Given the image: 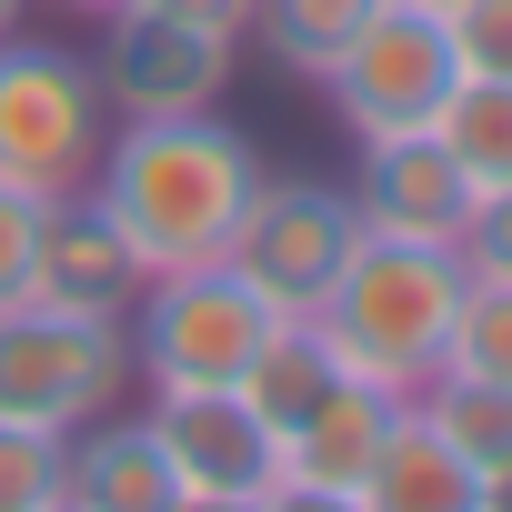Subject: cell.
<instances>
[{
  "label": "cell",
  "mask_w": 512,
  "mask_h": 512,
  "mask_svg": "<svg viewBox=\"0 0 512 512\" xmlns=\"http://www.w3.org/2000/svg\"><path fill=\"white\" fill-rule=\"evenodd\" d=\"M262 191V151H251L221 111H171V121H111L91 201L121 221L141 272H191L231 262V231Z\"/></svg>",
  "instance_id": "6da1fadb"
},
{
  "label": "cell",
  "mask_w": 512,
  "mask_h": 512,
  "mask_svg": "<svg viewBox=\"0 0 512 512\" xmlns=\"http://www.w3.org/2000/svg\"><path fill=\"white\" fill-rule=\"evenodd\" d=\"M462 292H472L462 251L362 231V251L342 262V282L322 292L312 322H322V342H332V362H342L352 382L412 402V392L442 372V352H452V312H462Z\"/></svg>",
  "instance_id": "7a4b0ae2"
},
{
  "label": "cell",
  "mask_w": 512,
  "mask_h": 512,
  "mask_svg": "<svg viewBox=\"0 0 512 512\" xmlns=\"http://www.w3.org/2000/svg\"><path fill=\"white\" fill-rule=\"evenodd\" d=\"M272 302L251 292L231 262H191V272H151L141 302L121 312L131 332V382L151 392H241L251 352L272 342Z\"/></svg>",
  "instance_id": "3957f363"
},
{
  "label": "cell",
  "mask_w": 512,
  "mask_h": 512,
  "mask_svg": "<svg viewBox=\"0 0 512 512\" xmlns=\"http://www.w3.org/2000/svg\"><path fill=\"white\" fill-rule=\"evenodd\" d=\"M101 141H111V101H101L91 51L21 41V31L0 41V181L31 201L91 191Z\"/></svg>",
  "instance_id": "277c9868"
},
{
  "label": "cell",
  "mask_w": 512,
  "mask_h": 512,
  "mask_svg": "<svg viewBox=\"0 0 512 512\" xmlns=\"http://www.w3.org/2000/svg\"><path fill=\"white\" fill-rule=\"evenodd\" d=\"M131 382V332L101 312H51V302H11L0 312V422H41V432H81L121 402Z\"/></svg>",
  "instance_id": "5b68a950"
},
{
  "label": "cell",
  "mask_w": 512,
  "mask_h": 512,
  "mask_svg": "<svg viewBox=\"0 0 512 512\" xmlns=\"http://www.w3.org/2000/svg\"><path fill=\"white\" fill-rule=\"evenodd\" d=\"M452 81H462L452 31H442V11H422V0H382V11L352 31V51L322 71V91H332V111H342L352 141L432 131V111H442Z\"/></svg>",
  "instance_id": "8992f818"
},
{
  "label": "cell",
  "mask_w": 512,
  "mask_h": 512,
  "mask_svg": "<svg viewBox=\"0 0 512 512\" xmlns=\"http://www.w3.org/2000/svg\"><path fill=\"white\" fill-rule=\"evenodd\" d=\"M352 251H362V211L342 181H302V171L272 181L262 171V191H251V211L231 231V272L272 312H322V292L342 282Z\"/></svg>",
  "instance_id": "52a82bcc"
},
{
  "label": "cell",
  "mask_w": 512,
  "mask_h": 512,
  "mask_svg": "<svg viewBox=\"0 0 512 512\" xmlns=\"http://www.w3.org/2000/svg\"><path fill=\"white\" fill-rule=\"evenodd\" d=\"M181 512H282V442L241 392H151Z\"/></svg>",
  "instance_id": "ba28073f"
},
{
  "label": "cell",
  "mask_w": 512,
  "mask_h": 512,
  "mask_svg": "<svg viewBox=\"0 0 512 512\" xmlns=\"http://www.w3.org/2000/svg\"><path fill=\"white\" fill-rule=\"evenodd\" d=\"M101 21H111V41H101L91 71H101L111 121H171V111H211L231 91V61H241L231 31L141 11V0H121V11H101Z\"/></svg>",
  "instance_id": "9c48e42d"
},
{
  "label": "cell",
  "mask_w": 512,
  "mask_h": 512,
  "mask_svg": "<svg viewBox=\"0 0 512 512\" xmlns=\"http://www.w3.org/2000/svg\"><path fill=\"white\" fill-rule=\"evenodd\" d=\"M141 251L121 241V221L91 201V191H61L51 211H41V251H31V292L21 302H51V312H101V322H121L131 302H141Z\"/></svg>",
  "instance_id": "30bf717a"
},
{
  "label": "cell",
  "mask_w": 512,
  "mask_h": 512,
  "mask_svg": "<svg viewBox=\"0 0 512 512\" xmlns=\"http://www.w3.org/2000/svg\"><path fill=\"white\" fill-rule=\"evenodd\" d=\"M352 211L362 231L382 241H462L472 221V181L452 171V151L432 131H392V141H362V181H352Z\"/></svg>",
  "instance_id": "8fae6325"
},
{
  "label": "cell",
  "mask_w": 512,
  "mask_h": 512,
  "mask_svg": "<svg viewBox=\"0 0 512 512\" xmlns=\"http://www.w3.org/2000/svg\"><path fill=\"white\" fill-rule=\"evenodd\" d=\"M382 422H392V392L372 382H332L292 432H282V502H312V512H362V472L382 452Z\"/></svg>",
  "instance_id": "7c38bea8"
},
{
  "label": "cell",
  "mask_w": 512,
  "mask_h": 512,
  "mask_svg": "<svg viewBox=\"0 0 512 512\" xmlns=\"http://www.w3.org/2000/svg\"><path fill=\"white\" fill-rule=\"evenodd\" d=\"M71 512H181L171 452L151 432V412H101L71 432Z\"/></svg>",
  "instance_id": "4fadbf2b"
},
{
  "label": "cell",
  "mask_w": 512,
  "mask_h": 512,
  "mask_svg": "<svg viewBox=\"0 0 512 512\" xmlns=\"http://www.w3.org/2000/svg\"><path fill=\"white\" fill-rule=\"evenodd\" d=\"M362 512H482V472L432 432L422 402H392L382 452L362 472Z\"/></svg>",
  "instance_id": "5bb4252c"
},
{
  "label": "cell",
  "mask_w": 512,
  "mask_h": 512,
  "mask_svg": "<svg viewBox=\"0 0 512 512\" xmlns=\"http://www.w3.org/2000/svg\"><path fill=\"white\" fill-rule=\"evenodd\" d=\"M332 382H342V362H332L322 322H312V312H282V322H272V342L251 352V372H241V402L262 412V422H272V442H282V432H292Z\"/></svg>",
  "instance_id": "9a60e30c"
},
{
  "label": "cell",
  "mask_w": 512,
  "mask_h": 512,
  "mask_svg": "<svg viewBox=\"0 0 512 512\" xmlns=\"http://www.w3.org/2000/svg\"><path fill=\"white\" fill-rule=\"evenodd\" d=\"M432 141L452 151L472 191H502L512 181V71H462L432 111Z\"/></svg>",
  "instance_id": "2e32d148"
},
{
  "label": "cell",
  "mask_w": 512,
  "mask_h": 512,
  "mask_svg": "<svg viewBox=\"0 0 512 512\" xmlns=\"http://www.w3.org/2000/svg\"><path fill=\"white\" fill-rule=\"evenodd\" d=\"M382 11V0H251V31L241 41H262L282 71H302V81H322L342 51H352V31Z\"/></svg>",
  "instance_id": "e0dca14e"
},
{
  "label": "cell",
  "mask_w": 512,
  "mask_h": 512,
  "mask_svg": "<svg viewBox=\"0 0 512 512\" xmlns=\"http://www.w3.org/2000/svg\"><path fill=\"white\" fill-rule=\"evenodd\" d=\"M422 412H432V432L472 462V472H492V462H512V382H472V372H432L422 392H412Z\"/></svg>",
  "instance_id": "ac0fdd59"
},
{
  "label": "cell",
  "mask_w": 512,
  "mask_h": 512,
  "mask_svg": "<svg viewBox=\"0 0 512 512\" xmlns=\"http://www.w3.org/2000/svg\"><path fill=\"white\" fill-rule=\"evenodd\" d=\"M0 512H71V432L0 422Z\"/></svg>",
  "instance_id": "d6986e66"
},
{
  "label": "cell",
  "mask_w": 512,
  "mask_h": 512,
  "mask_svg": "<svg viewBox=\"0 0 512 512\" xmlns=\"http://www.w3.org/2000/svg\"><path fill=\"white\" fill-rule=\"evenodd\" d=\"M442 372H472V382H512V282H472V292H462Z\"/></svg>",
  "instance_id": "ffe728a7"
},
{
  "label": "cell",
  "mask_w": 512,
  "mask_h": 512,
  "mask_svg": "<svg viewBox=\"0 0 512 512\" xmlns=\"http://www.w3.org/2000/svg\"><path fill=\"white\" fill-rule=\"evenodd\" d=\"M462 71H512V0H452L442 11Z\"/></svg>",
  "instance_id": "44dd1931"
},
{
  "label": "cell",
  "mask_w": 512,
  "mask_h": 512,
  "mask_svg": "<svg viewBox=\"0 0 512 512\" xmlns=\"http://www.w3.org/2000/svg\"><path fill=\"white\" fill-rule=\"evenodd\" d=\"M462 272L472 282H512V181L502 191H472V221H462Z\"/></svg>",
  "instance_id": "7402d4cb"
},
{
  "label": "cell",
  "mask_w": 512,
  "mask_h": 512,
  "mask_svg": "<svg viewBox=\"0 0 512 512\" xmlns=\"http://www.w3.org/2000/svg\"><path fill=\"white\" fill-rule=\"evenodd\" d=\"M41 211H51V201H31V191H11V181H0V312H11V302L31 292V251H41Z\"/></svg>",
  "instance_id": "603a6c76"
},
{
  "label": "cell",
  "mask_w": 512,
  "mask_h": 512,
  "mask_svg": "<svg viewBox=\"0 0 512 512\" xmlns=\"http://www.w3.org/2000/svg\"><path fill=\"white\" fill-rule=\"evenodd\" d=\"M111 11H121V0H111ZM141 11H171V21H201V31H251V0H141Z\"/></svg>",
  "instance_id": "cb8c5ba5"
},
{
  "label": "cell",
  "mask_w": 512,
  "mask_h": 512,
  "mask_svg": "<svg viewBox=\"0 0 512 512\" xmlns=\"http://www.w3.org/2000/svg\"><path fill=\"white\" fill-rule=\"evenodd\" d=\"M482 512H512V462H492V472H482Z\"/></svg>",
  "instance_id": "d4e9b609"
},
{
  "label": "cell",
  "mask_w": 512,
  "mask_h": 512,
  "mask_svg": "<svg viewBox=\"0 0 512 512\" xmlns=\"http://www.w3.org/2000/svg\"><path fill=\"white\" fill-rule=\"evenodd\" d=\"M21 11H31V0H0V41H11V31H21Z\"/></svg>",
  "instance_id": "484cf974"
},
{
  "label": "cell",
  "mask_w": 512,
  "mask_h": 512,
  "mask_svg": "<svg viewBox=\"0 0 512 512\" xmlns=\"http://www.w3.org/2000/svg\"><path fill=\"white\" fill-rule=\"evenodd\" d=\"M61 11H111V0H61Z\"/></svg>",
  "instance_id": "4316f807"
},
{
  "label": "cell",
  "mask_w": 512,
  "mask_h": 512,
  "mask_svg": "<svg viewBox=\"0 0 512 512\" xmlns=\"http://www.w3.org/2000/svg\"><path fill=\"white\" fill-rule=\"evenodd\" d=\"M422 11H452V0H422Z\"/></svg>",
  "instance_id": "83f0119b"
}]
</instances>
